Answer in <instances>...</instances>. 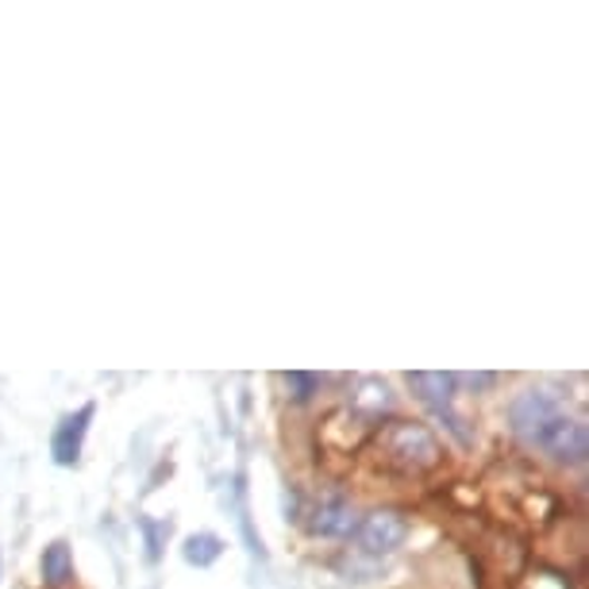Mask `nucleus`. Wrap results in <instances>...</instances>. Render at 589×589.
<instances>
[{
	"label": "nucleus",
	"instance_id": "20e7f679",
	"mask_svg": "<svg viewBox=\"0 0 589 589\" xmlns=\"http://www.w3.org/2000/svg\"><path fill=\"white\" fill-rule=\"evenodd\" d=\"M354 540H359L362 555H374V558L393 555V551L409 540V520H405V513H397V508H374L366 520H359Z\"/></svg>",
	"mask_w": 589,
	"mask_h": 589
},
{
	"label": "nucleus",
	"instance_id": "f03ea898",
	"mask_svg": "<svg viewBox=\"0 0 589 589\" xmlns=\"http://www.w3.org/2000/svg\"><path fill=\"white\" fill-rule=\"evenodd\" d=\"M566 417H570V412H566V397L548 389V385H532V389L516 393L513 405H508V428H513L524 443H532V447H543V440H548Z\"/></svg>",
	"mask_w": 589,
	"mask_h": 589
},
{
	"label": "nucleus",
	"instance_id": "0eeeda50",
	"mask_svg": "<svg viewBox=\"0 0 589 589\" xmlns=\"http://www.w3.org/2000/svg\"><path fill=\"white\" fill-rule=\"evenodd\" d=\"M540 450H548V455L555 458V462H563V467H581V462H586V455H589L586 424H581V420H574V417H566L563 424H558L555 432L543 440Z\"/></svg>",
	"mask_w": 589,
	"mask_h": 589
},
{
	"label": "nucleus",
	"instance_id": "9b49d317",
	"mask_svg": "<svg viewBox=\"0 0 589 589\" xmlns=\"http://www.w3.org/2000/svg\"><path fill=\"white\" fill-rule=\"evenodd\" d=\"M281 385H286V397L293 405H309L324 385V377L309 374V370H289V374H281Z\"/></svg>",
	"mask_w": 589,
	"mask_h": 589
},
{
	"label": "nucleus",
	"instance_id": "7ed1b4c3",
	"mask_svg": "<svg viewBox=\"0 0 589 589\" xmlns=\"http://www.w3.org/2000/svg\"><path fill=\"white\" fill-rule=\"evenodd\" d=\"M405 382H409V389L417 393V401L428 405V409L435 412V417L443 420V428H447L450 435H455L462 447H474V432L467 428V420L455 412V374H432V370H409L405 374Z\"/></svg>",
	"mask_w": 589,
	"mask_h": 589
},
{
	"label": "nucleus",
	"instance_id": "1a4fd4ad",
	"mask_svg": "<svg viewBox=\"0 0 589 589\" xmlns=\"http://www.w3.org/2000/svg\"><path fill=\"white\" fill-rule=\"evenodd\" d=\"M39 566H43V581H47L50 589H65L74 581V551H70V543L55 540L47 551H43Z\"/></svg>",
	"mask_w": 589,
	"mask_h": 589
},
{
	"label": "nucleus",
	"instance_id": "f8f14e48",
	"mask_svg": "<svg viewBox=\"0 0 589 589\" xmlns=\"http://www.w3.org/2000/svg\"><path fill=\"white\" fill-rule=\"evenodd\" d=\"M140 528H143V536H147V558L155 563V558L163 555V540L170 536V520H158V524L140 520Z\"/></svg>",
	"mask_w": 589,
	"mask_h": 589
},
{
	"label": "nucleus",
	"instance_id": "6e6552de",
	"mask_svg": "<svg viewBox=\"0 0 589 589\" xmlns=\"http://www.w3.org/2000/svg\"><path fill=\"white\" fill-rule=\"evenodd\" d=\"M393 409V389L389 382H382V377H359L351 389V412H359L362 420H370L374 424L382 412Z\"/></svg>",
	"mask_w": 589,
	"mask_h": 589
},
{
	"label": "nucleus",
	"instance_id": "f257e3e1",
	"mask_svg": "<svg viewBox=\"0 0 589 589\" xmlns=\"http://www.w3.org/2000/svg\"><path fill=\"white\" fill-rule=\"evenodd\" d=\"M377 458L397 474H432L443 462V443L420 420H393L377 432Z\"/></svg>",
	"mask_w": 589,
	"mask_h": 589
},
{
	"label": "nucleus",
	"instance_id": "39448f33",
	"mask_svg": "<svg viewBox=\"0 0 589 589\" xmlns=\"http://www.w3.org/2000/svg\"><path fill=\"white\" fill-rule=\"evenodd\" d=\"M97 417L93 405H82L77 412L62 417V424L55 428V440H50V455H55L58 467H74L77 458H82L85 447V435H89V420Z\"/></svg>",
	"mask_w": 589,
	"mask_h": 589
},
{
	"label": "nucleus",
	"instance_id": "9d476101",
	"mask_svg": "<svg viewBox=\"0 0 589 589\" xmlns=\"http://www.w3.org/2000/svg\"><path fill=\"white\" fill-rule=\"evenodd\" d=\"M224 555V540L220 536H213V532H196V536H189L185 540V548H181V558H185L189 566H213L216 558Z\"/></svg>",
	"mask_w": 589,
	"mask_h": 589
},
{
	"label": "nucleus",
	"instance_id": "ddd939ff",
	"mask_svg": "<svg viewBox=\"0 0 589 589\" xmlns=\"http://www.w3.org/2000/svg\"><path fill=\"white\" fill-rule=\"evenodd\" d=\"M455 382L470 385V389H490V385H497V374H455Z\"/></svg>",
	"mask_w": 589,
	"mask_h": 589
},
{
	"label": "nucleus",
	"instance_id": "423d86ee",
	"mask_svg": "<svg viewBox=\"0 0 589 589\" xmlns=\"http://www.w3.org/2000/svg\"><path fill=\"white\" fill-rule=\"evenodd\" d=\"M359 528V513H354L351 501L344 497H327L312 508V520H309V532L312 536H324V540H347V536Z\"/></svg>",
	"mask_w": 589,
	"mask_h": 589
},
{
	"label": "nucleus",
	"instance_id": "4468645a",
	"mask_svg": "<svg viewBox=\"0 0 589 589\" xmlns=\"http://www.w3.org/2000/svg\"><path fill=\"white\" fill-rule=\"evenodd\" d=\"M0 578H4V558H0Z\"/></svg>",
	"mask_w": 589,
	"mask_h": 589
}]
</instances>
